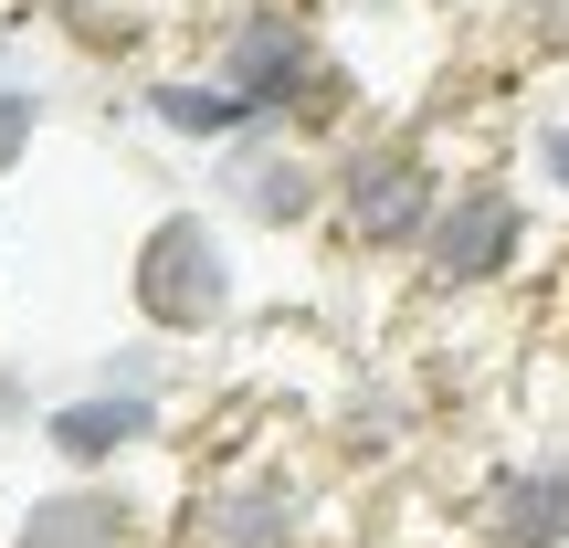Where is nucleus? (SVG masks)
<instances>
[{
  "mask_svg": "<svg viewBox=\"0 0 569 548\" xmlns=\"http://www.w3.org/2000/svg\"><path fill=\"white\" fill-rule=\"evenodd\" d=\"M528 232H538V211H528V190L507 180V169H465V180L443 190V211H432V232H422V285L432 296H486V285H507L517 265H528Z\"/></svg>",
  "mask_w": 569,
  "mask_h": 548,
  "instance_id": "obj_3",
  "label": "nucleus"
},
{
  "mask_svg": "<svg viewBox=\"0 0 569 548\" xmlns=\"http://www.w3.org/2000/svg\"><path fill=\"white\" fill-rule=\"evenodd\" d=\"M528 180L549 190V201H569V106H549V117L528 127Z\"/></svg>",
  "mask_w": 569,
  "mask_h": 548,
  "instance_id": "obj_10",
  "label": "nucleus"
},
{
  "mask_svg": "<svg viewBox=\"0 0 569 548\" xmlns=\"http://www.w3.org/2000/svg\"><path fill=\"white\" fill-rule=\"evenodd\" d=\"M528 21H538L549 42H569V0H528Z\"/></svg>",
  "mask_w": 569,
  "mask_h": 548,
  "instance_id": "obj_15",
  "label": "nucleus"
},
{
  "mask_svg": "<svg viewBox=\"0 0 569 548\" xmlns=\"http://www.w3.org/2000/svg\"><path fill=\"white\" fill-rule=\"evenodd\" d=\"M327 190H338V159H327L317 138H296V127H243L232 148H211V201L232 211V222L253 232H306L327 222Z\"/></svg>",
  "mask_w": 569,
  "mask_h": 548,
  "instance_id": "obj_4",
  "label": "nucleus"
},
{
  "mask_svg": "<svg viewBox=\"0 0 569 548\" xmlns=\"http://www.w3.org/2000/svg\"><path fill=\"white\" fill-rule=\"evenodd\" d=\"M0 548H148V507L117 486V475H63L32 507L11 517Z\"/></svg>",
  "mask_w": 569,
  "mask_h": 548,
  "instance_id": "obj_7",
  "label": "nucleus"
},
{
  "mask_svg": "<svg viewBox=\"0 0 569 548\" xmlns=\"http://www.w3.org/2000/svg\"><path fill=\"white\" fill-rule=\"evenodd\" d=\"M138 106H148V127H159V138H180V148H232L243 127H264L222 74H211V63H201V74H159Z\"/></svg>",
  "mask_w": 569,
  "mask_h": 548,
  "instance_id": "obj_9",
  "label": "nucleus"
},
{
  "mask_svg": "<svg viewBox=\"0 0 569 548\" xmlns=\"http://www.w3.org/2000/svg\"><path fill=\"white\" fill-rule=\"evenodd\" d=\"M338 432H348V454H390V432H401V390H359Z\"/></svg>",
  "mask_w": 569,
  "mask_h": 548,
  "instance_id": "obj_12",
  "label": "nucleus"
},
{
  "mask_svg": "<svg viewBox=\"0 0 569 548\" xmlns=\"http://www.w3.org/2000/svg\"><path fill=\"white\" fill-rule=\"evenodd\" d=\"M96 380H117V390H169V359H159V348H106V369H96Z\"/></svg>",
  "mask_w": 569,
  "mask_h": 548,
  "instance_id": "obj_13",
  "label": "nucleus"
},
{
  "mask_svg": "<svg viewBox=\"0 0 569 548\" xmlns=\"http://www.w3.org/2000/svg\"><path fill=\"white\" fill-rule=\"evenodd\" d=\"M190 548H306V486L284 465H232L190 496Z\"/></svg>",
  "mask_w": 569,
  "mask_h": 548,
  "instance_id": "obj_6",
  "label": "nucleus"
},
{
  "mask_svg": "<svg viewBox=\"0 0 569 548\" xmlns=\"http://www.w3.org/2000/svg\"><path fill=\"white\" fill-rule=\"evenodd\" d=\"M127 306H138L159 338H222L232 306H243V275H232V243L211 211H159L127 253Z\"/></svg>",
  "mask_w": 569,
  "mask_h": 548,
  "instance_id": "obj_2",
  "label": "nucleus"
},
{
  "mask_svg": "<svg viewBox=\"0 0 569 548\" xmlns=\"http://www.w3.org/2000/svg\"><path fill=\"white\" fill-rule=\"evenodd\" d=\"M159 422H169V401H159V390L84 380L74 401H53V411H42V454H53L63 475H117V465H138V454L159 444Z\"/></svg>",
  "mask_w": 569,
  "mask_h": 548,
  "instance_id": "obj_5",
  "label": "nucleus"
},
{
  "mask_svg": "<svg viewBox=\"0 0 569 548\" xmlns=\"http://www.w3.org/2000/svg\"><path fill=\"white\" fill-rule=\"evenodd\" d=\"M11 422H32V390H21L11 369H0V432H11Z\"/></svg>",
  "mask_w": 569,
  "mask_h": 548,
  "instance_id": "obj_14",
  "label": "nucleus"
},
{
  "mask_svg": "<svg viewBox=\"0 0 569 548\" xmlns=\"http://www.w3.org/2000/svg\"><path fill=\"white\" fill-rule=\"evenodd\" d=\"M32 138H42V96L32 84H0V180L32 159Z\"/></svg>",
  "mask_w": 569,
  "mask_h": 548,
  "instance_id": "obj_11",
  "label": "nucleus"
},
{
  "mask_svg": "<svg viewBox=\"0 0 569 548\" xmlns=\"http://www.w3.org/2000/svg\"><path fill=\"white\" fill-rule=\"evenodd\" d=\"M475 538L486 548H569V444L559 454H517L475 496Z\"/></svg>",
  "mask_w": 569,
  "mask_h": 548,
  "instance_id": "obj_8",
  "label": "nucleus"
},
{
  "mask_svg": "<svg viewBox=\"0 0 569 548\" xmlns=\"http://www.w3.org/2000/svg\"><path fill=\"white\" fill-rule=\"evenodd\" d=\"M0 84H11V21H0Z\"/></svg>",
  "mask_w": 569,
  "mask_h": 548,
  "instance_id": "obj_16",
  "label": "nucleus"
},
{
  "mask_svg": "<svg viewBox=\"0 0 569 548\" xmlns=\"http://www.w3.org/2000/svg\"><path fill=\"white\" fill-rule=\"evenodd\" d=\"M338 159V190H327V222L348 232V253H422L432 211H443V159H432L422 138H390V127H359V138L327 148Z\"/></svg>",
  "mask_w": 569,
  "mask_h": 548,
  "instance_id": "obj_1",
  "label": "nucleus"
}]
</instances>
